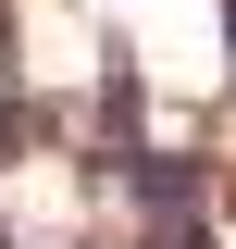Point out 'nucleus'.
<instances>
[{"label":"nucleus","instance_id":"obj_1","mask_svg":"<svg viewBox=\"0 0 236 249\" xmlns=\"http://www.w3.org/2000/svg\"><path fill=\"white\" fill-rule=\"evenodd\" d=\"M124 199H137V237L149 249H211V175L174 150H137L124 162Z\"/></svg>","mask_w":236,"mask_h":249}]
</instances>
